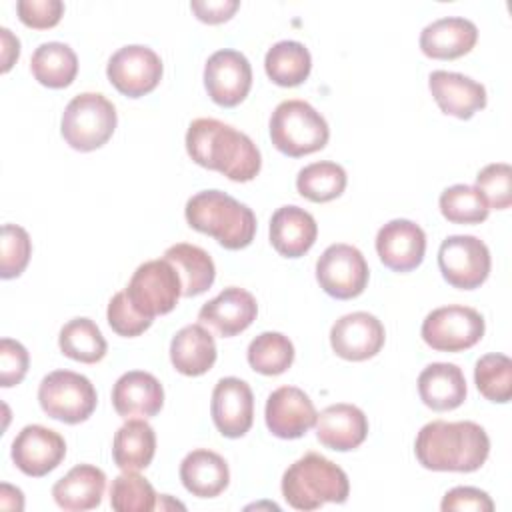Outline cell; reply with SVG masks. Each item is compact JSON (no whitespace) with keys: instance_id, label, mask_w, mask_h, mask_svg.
Here are the masks:
<instances>
[{"instance_id":"obj_1","label":"cell","mask_w":512,"mask_h":512,"mask_svg":"<svg viewBox=\"0 0 512 512\" xmlns=\"http://www.w3.org/2000/svg\"><path fill=\"white\" fill-rule=\"evenodd\" d=\"M186 152L202 168L216 170L234 182L258 176L262 158L244 132L216 118H196L186 132Z\"/></svg>"},{"instance_id":"obj_2","label":"cell","mask_w":512,"mask_h":512,"mask_svg":"<svg viewBox=\"0 0 512 512\" xmlns=\"http://www.w3.org/2000/svg\"><path fill=\"white\" fill-rule=\"evenodd\" d=\"M488 452L486 430L470 420H432L420 428L414 442L418 462L436 472H474L486 462Z\"/></svg>"},{"instance_id":"obj_3","label":"cell","mask_w":512,"mask_h":512,"mask_svg":"<svg viewBox=\"0 0 512 512\" xmlns=\"http://www.w3.org/2000/svg\"><path fill=\"white\" fill-rule=\"evenodd\" d=\"M190 228L212 236L226 250L250 246L256 234V216L252 208L238 202L222 190L196 192L184 208Z\"/></svg>"},{"instance_id":"obj_4","label":"cell","mask_w":512,"mask_h":512,"mask_svg":"<svg viewBox=\"0 0 512 512\" xmlns=\"http://www.w3.org/2000/svg\"><path fill=\"white\" fill-rule=\"evenodd\" d=\"M348 494L346 472L316 452L298 458L282 476V496L296 510H316L328 502L344 504Z\"/></svg>"},{"instance_id":"obj_5","label":"cell","mask_w":512,"mask_h":512,"mask_svg":"<svg viewBox=\"0 0 512 512\" xmlns=\"http://www.w3.org/2000/svg\"><path fill=\"white\" fill-rule=\"evenodd\" d=\"M330 128L324 116L304 100H284L270 116V140L286 156L300 158L326 146Z\"/></svg>"},{"instance_id":"obj_6","label":"cell","mask_w":512,"mask_h":512,"mask_svg":"<svg viewBox=\"0 0 512 512\" xmlns=\"http://www.w3.org/2000/svg\"><path fill=\"white\" fill-rule=\"evenodd\" d=\"M116 122V108L106 96L98 92H82L64 108L60 132L70 148L92 152L112 138Z\"/></svg>"},{"instance_id":"obj_7","label":"cell","mask_w":512,"mask_h":512,"mask_svg":"<svg viewBox=\"0 0 512 512\" xmlns=\"http://www.w3.org/2000/svg\"><path fill=\"white\" fill-rule=\"evenodd\" d=\"M38 402L50 418L64 424H80L92 416L98 394L86 376L72 370H54L42 378Z\"/></svg>"},{"instance_id":"obj_8","label":"cell","mask_w":512,"mask_h":512,"mask_svg":"<svg viewBox=\"0 0 512 512\" xmlns=\"http://www.w3.org/2000/svg\"><path fill=\"white\" fill-rule=\"evenodd\" d=\"M124 292L140 314L154 318L176 308L182 296V284L174 266L162 258L140 264Z\"/></svg>"},{"instance_id":"obj_9","label":"cell","mask_w":512,"mask_h":512,"mask_svg":"<svg viewBox=\"0 0 512 512\" xmlns=\"http://www.w3.org/2000/svg\"><path fill=\"white\" fill-rule=\"evenodd\" d=\"M484 318L478 310L462 304H448L432 310L420 328L422 340L438 352H460L480 342Z\"/></svg>"},{"instance_id":"obj_10","label":"cell","mask_w":512,"mask_h":512,"mask_svg":"<svg viewBox=\"0 0 512 512\" xmlns=\"http://www.w3.org/2000/svg\"><path fill=\"white\" fill-rule=\"evenodd\" d=\"M488 246L470 234H454L442 240L438 248V268L442 278L458 290L482 286L490 274Z\"/></svg>"},{"instance_id":"obj_11","label":"cell","mask_w":512,"mask_h":512,"mask_svg":"<svg viewBox=\"0 0 512 512\" xmlns=\"http://www.w3.org/2000/svg\"><path fill=\"white\" fill-rule=\"evenodd\" d=\"M368 276L366 258L350 244H330L316 262V280L320 288L336 300L360 296L368 284Z\"/></svg>"},{"instance_id":"obj_12","label":"cell","mask_w":512,"mask_h":512,"mask_svg":"<svg viewBox=\"0 0 512 512\" xmlns=\"http://www.w3.org/2000/svg\"><path fill=\"white\" fill-rule=\"evenodd\" d=\"M164 66L160 56L142 44H128L116 50L106 66V76L110 84L128 98H140L152 92L160 78Z\"/></svg>"},{"instance_id":"obj_13","label":"cell","mask_w":512,"mask_h":512,"mask_svg":"<svg viewBox=\"0 0 512 512\" xmlns=\"http://www.w3.org/2000/svg\"><path fill=\"white\" fill-rule=\"evenodd\" d=\"M204 86L218 106H238L252 86V66L248 58L232 48L216 50L206 60Z\"/></svg>"},{"instance_id":"obj_14","label":"cell","mask_w":512,"mask_h":512,"mask_svg":"<svg viewBox=\"0 0 512 512\" xmlns=\"http://www.w3.org/2000/svg\"><path fill=\"white\" fill-rule=\"evenodd\" d=\"M10 454L22 474L42 478L60 466L66 456V442L52 428L28 424L16 434Z\"/></svg>"},{"instance_id":"obj_15","label":"cell","mask_w":512,"mask_h":512,"mask_svg":"<svg viewBox=\"0 0 512 512\" xmlns=\"http://www.w3.org/2000/svg\"><path fill=\"white\" fill-rule=\"evenodd\" d=\"M386 340L382 322L368 312H350L338 318L330 328L332 350L350 362H362L376 356Z\"/></svg>"},{"instance_id":"obj_16","label":"cell","mask_w":512,"mask_h":512,"mask_svg":"<svg viewBox=\"0 0 512 512\" xmlns=\"http://www.w3.org/2000/svg\"><path fill=\"white\" fill-rule=\"evenodd\" d=\"M316 408L310 396L296 386L276 388L264 408V420L268 430L282 440H294L304 436L316 424Z\"/></svg>"},{"instance_id":"obj_17","label":"cell","mask_w":512,"mask_h":512,"mask_svg":"<svg viewBox=\"0 0 512 512\" xmlns=\"http://www.w3.org/2000/svg\"><path fill=\"white\" fill-rule=\"evenodd\" d=\"M210 412L222 436H244L254 420V396L250 386L236 376L220 378L212 390Z\"/></svg>"},{"instance_id":"obj_18","label":"cell","mask_w":512,"mask_h":512,"mask_svg":"<svg viewBox=\"0 0 512 512\" xmlns=\"http://www.w3.org/2000/svg\"><path fill=\"white\" fill-rule=\"evenodd\" d=\"M376 252L386 268L394 272H410L424 260L426 234L412 220H390L376 234Z\"/></svg>"},{"instance_id":"obj_19","label":"cell","mask_w":512,"mask_h":512,"mask_svg":"<svg viewBox=\"0 0 512 512\" xmlns=\"http://www.w3.org/2000/svg\"><path fill=\"white\" fill-rule=\"evenodd\" d=\"M256 314V298L244 288L228 286L200 308L198 320L202 326L212 328L218 336L232 338L244 332L256 320Z\"/></svg>"},{"instance_id":"obj_20","label":"cell","mask_w":512,"mask_h":512,"mask_svg":"<svg viewBox=\"0 0 512 512\" xmlns=\"http://www.w3.org/2000/svg\"><path fill=\"white\" fill-rule=\"evenodd\" d=\"M428 88L438 108L454 118L468 120L486 106V88L460 72L434 70L428 76Z\"/></svg>"},{"instance_id":"obj_21","label":"cell","mask_w":512,"mask_h":512,"mask_svg":"<svg viewBox=\"0 0 512 512\" xmlns=\"http://www.w3.org/2000/svg\"><path fill=\"white\" fill-rule=\"evenodd\" d=\"M112 404L122 418H150L164 406V388L160 380L144 370L122 374L112 388Z\"/></svg>"},{"instance_id":"obj_22","label":"cell","mask_w":512,"mask_h":512,"mask_svg":"<svg viewBox=\"0 0 512 512\" xmlns=\"http://www.w3.org/2000/svg\"><path fill=\"white\" fill-rule=\"evenodd\" d=\"M316 438L322 446L348 452L358 448L368 436V418L354 404H332L316 416Z\"/></svg>"},{"instance_id":"obj_23","label":"cell","mask_w":512,"mask_h":512,"mask_svg":"<svg viewBox=\"0 0 512 512\" xmlns=\"http://www.w3.org/2000/svg\"><path fill=\"white\" fill-rule=\"evenodd\" d=\"M478 40V28L462 16H446L430 22L420 32V50L434 60H454L468 54Z\"/></svg>"},{"instance_id":"obj_24","label":"cell","mask_w":512,"mask_h":512,"mask_svg":"<svg viewBox=\"0 0 512 512\" xmlns=\"http://www.w3.org/2000/svg\"><path fill=\"white\" fill-rule=\"evenodd\" d=\"M318 224L300 206H280L270 218V244L284 258L304 256L316 242Z\"/></svg>"},{"instance_id":"obj_25","label":"cell","mask_w":512,"mask_h":512,"mask_svg":"<svg viewBox=\"0 0 512 512\" xmlns=\"http://www.w3.org/2000/svg\"><path fill=\"white\" fill-rule=\"evenodd\" d=\"M418 394L420 400L436 412L458 408L468 394L462 368L450 362L428 364L418 376Z\"/></svg>"},{"instance_id":"obj_26","label":"cell","mask_w":512,"mask_h":512,"mask_svg":"<svg viewBox=\"0 0 512 512\" xmlns=\"http://www.w3.org/2000/svg\"><path fill=\"white\" fill-rule=\"evenodd\" d=\"M106 488V474L92 464H78L52 486L54 502L68 512H82L100 506Z\"/></svg>"},{"instance_id":"obj_27","label":"cell","mask_w":512,"mask_h":512,"mask_svg":"<svg viewBox=\"0 0 512 512\" xmlns=\"http://www.w3.org/2000/svg\"><path fill=\"white\" fill-rule=\"evenodd\" d=\"M180 480L192 496L214 498L226 490L230 482V470L220 454L198 448L184 456L180 464Z\"/></svg>"},{"instance_id":"obj_28","label":"cell","mask_w":512,"mask_h":512,"mask_svg":"<svg viewBox=\"0 0 512 512\" xmlns=\"http://www.w3.org/2000/svg\"><path fill=\"white\" fill-rule=\"evenodd\" d=\"M216 342L202 324L180 328L170 342V362L184 376H202L216 362Z\"/></svg>"},{"instance_id":"obj_29","label":"cell","mask_w":512,"mask_h":512,"mask_svg":"<svg viewBox=\"0 0 512 512\" xmlns=\"http://www.w3.org/2000/svg\"><path fill=\"white\" fill-rule=\"evenodd\" d=\"M156 452L154 428L142 418L126 420L114 434L112 458L122 472H138L150 466Z\"/></svg>"},{"instance_id":"obj_30","label":"cell","mask_w":512,"mask_h":512,"mask_svg":"<svg viewBox=\"0 0 512 512\" xmlns=\"http://www.w3.org/2000/svg\"><path fill=\"white\" fill-rule=\"evenodd\" d=\"M164 260H168L178 272L182 284V296L192 298L204 294L216 278V266L212 256L194 244H174L166 248Z\"/></svg>"},{"instance_id":"obj_31","label":"cell","mask_w":512,"mask_h":512,"mask_svg":"<svg viewBox=\"0 0 512 512\" xmlns=\"http://www.w3.org/2000/svg\"><path fill=\"white\" fill-rule=\"evenodd\" d=\"M30 70L42 86L66 88L78 74V58L64 42H44L32 52Z\"/></svg>"},{"instance_id":"obj_32","label":"cell","mask_w":512,"mask_h":512,"mask_svg":"<svg viewBox=\"0 0 512 512\" xmlns=\"http://www.w3.org/2000/svg\"><path fill=\"white\" fill-rule=\"evenodd\" d=\"M264 70L268 78L284 88L302 84L312 70V56L302 42L280 40L268 48L264 58Z\"/></svg>"},{"instance_id":"obj_33","label":"cell","mask_w":512,"mask_h":512,"mask_svg":"<svg viewBox=\"0 0 512 512\" xmlns=\"http://www.w3.org/2000/svg\"><path fill=\"white\" fill-rule=\"evenodd\" d=\"M58 346L64 356L82 364H96L106 356L108 344L100 328L90 318H72L58 334Z\"/></svg>"},{"instance_id":"obj_34","label":"cell","mask_w":512,"mask_h":512,"mask_svg":"<svg viewBox=\"0 0 512 512\" xmlns=\"http://www.w3.org/2000/svg\"><path fill=\"white\" fill-rule=\"evenodd\" d=\"M346 170L330 160L312 162L304 166L296 176V190L310 202H330L338 198L346 188Z\"/></svg>"},{"instance_id":"obj_35","label":"cell","mask_w":512,"mask_h":512,"mask_svg":"<svg viewBox=\"0 0 512 512\" xmlns=\"http://www.w3.org/2000/svg\"><path fill=\"white\" fill-rule=\"evenodd\" d=\"M246 358L252 370L264 376H278L292 366L294 344L280 332H262L248 344Z\"/></svg>"},{"instance_id":"obj_36","label":"cell","mask_w":512,"mask_h":512,"mask_svg":"<svg viewBox=\"0 0 512 512\" xmlns=\"http://www.w3.org/2000/svg\"><path fill=\"white\" fill-rule=\"evenodd\" d=\"M474 382L480 394L498 404L512 396V360L506 354H484L474 366Z\"/></svg>"},{"instance_id":"obj_37","label":"cell","mask_w":512,"mask_h":512,"mask_svg":"<svg viewBox=\"0 0 512 512\" xmlns=\"http://www.w3.org/2000/svg\"><path fill=\"white\" fill-rule=\"evenodd\" d=\"M440 212L452 224H480L488 218V204L482 194L468 184H454L440 194Z\"/></svg>"},{"instance_id":"obj_38","label":"cell","mask_w":512,"mask_h":512,"mask_svg":"<svg viewBox=\"0 0 512 512\" xmlns=\"http://www.w3.org/2000/svg\"><path fill=\"white\" fill-rule=\"evenodd\" d=\"M110 506L116 512H150L156 508V492L144 476L122 472L112 480Z\"/></svg>"},{"instance_id":"obj_39","label":"cell","mask_w":512,"mask_h":512,"mask_svg":"<svg viewBox=\"0 0 512 512\" xmlns=\"http://www.w3.org/2000/svg\"><path fill=\"white\" fill-rule=\"evenodd\" d=\"M32 242L28 232L18 224L2 226V252H0V276L4 280L20 276L30 260Z\"/></svg>"},{"instance_id":"obj_40","label":"cell","mask_w":512,"mask_h":512,"mask_svg":"<svg viewBox=\"0 0 512 512\" xmlns=\"http://www.w3.org/2000/svg\"><path fill=\"white\" fill-rule=\"evenodd\" d=\"M488 208L506 210L512 204V168L506 162H492L476 174L474 186Z\"/></svg>"},{"instance_id":"obj_41","label":"cell","mask_w":512,"mask_h":512,"mask_svg":"<svg viewBox=\"0 0 512 512\" xmlns=\"http://www.w3.org/2000/svg\"><path fill=\"white\" fill-rule=\"evenodd\" d=\"M106 318L110 328L124 338H134L140 336L142 332H146L152 326L154 318H148L144 314H140L132 302L128 300L126 292H116L110 302H108V310H106Z\"/></svg>"},{"instance_id":"obj_42","label":"cell","mask_w":512,"mask_h":512,"mask_svg":"<svg viewBox=\"0 0 512 512\" xmlns=\"http://www.w3.org/2000/svg\"><path fill=\"white\" fill-rule=\"evenodd\" d=\"M30 356L28 350L12 338L0 340V384L4 388L16 386L24 380L28 372Z\"/></svg>"},{"instance_id":"obj_43","label":"cell","mask_w":512,"mask_h":512,"mask_svg":"<svg viewBox=\"0 0 512 512\" xmlns=\"http://www.w3.org/2000/svg\"><path fill=\"white\" fill-rule=\"evenodd\" d=\"M16 12L22 24L36 30L52 28L60 22L64 14V4L60 0H18Z\"/></svg>"},{"instance_id":"obj_44","label":"cell","mask_w":512,"mask_h":512,"mask_svg":"<svg viewBox=\"0 0 512 512\" xmlns=\"http://www.w3.org/2000/svg\"><path fill=\"white\" fill-rule=\"evenodd\" d=\"M442 512H454V510H472V512H492L494 502L492 498L474 486H456L448 490L440 504Z\"/></svg>"},{"instance_id":"obj_45","label":"cell","mask_w":512,"mask_h":512,"mask_svg":"<svg viewBox=\"0 0 512 512\" xmlns=\"http://www.w3.org/2000/svg\"><path fill=\"white\" fill-rule=\"evenodd\" d=\"M190 8L200 22L220 24L234 16V12L240 8V2L238 0H192Z\"/></svg>"},{"instance_id":"obj_46","label":"cell","mask_w":512,"mask_h":512,"mask_svg":"<svg viewBox=\"0 0 512 512\" xmlns=\"http://www.w3.org/2000/svg\"><path fill=\"white\" fill-rule=\"evenodd\" d=\"M0 36H2V72H8L20 56V42L8 28H0Z\"/></svg>"}]
</instances>
